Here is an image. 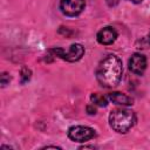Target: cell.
<instances>
[{
	"label": "cell",
	"mask_w": 150,
	"mask_h": 150,
	"mask_svg": "<svg viewBox=\"0 0 150 150\" xmlns=\"http://www.w3.org/2000/svg\"><path fill=\"white\" fill-rule=\"evenodd\" d=\"M49 53H52L53 56H57L68 62H75V61H79L83 56L84 48L80 43H74L67 50H64L62 48H52V49H49Z\"/></svg>",
	"instance_id": "obj_3"
},
{
	"label": "cell",
	"mask_w": 150,
	"mask_h": 150,
	"mask_svg": "<svg viewBox=\"0 0 150 150\" xmlns=\"http://www.w3.org/2000/svg\"><path fill=\"white\" fill-rule=\"evenodd\" d=\"M9 81H11L9 75H8L7 73H2L1 76H0V83H1V86H2V87L7 86V84L9 83Z\"/></svg>",
	"instance_id": "obj_11"
},
{
	"label": "cell",
	"mask_w": 150,
	"mask_h": 150,
	"mask_svg": "<svg viewBox=\"0 0 150 150\" xmlns=\"http://www.w3.org/2000/svg\"><path fill=\"white\" fill-rule=\"evenodd\" d=\"M84 0H61L60 8L61 12L67 16H76L84 9Z\"/></svg>",
	"instance_id": "obj_5"
},
{
	"label": "cell",
	"mask_w": 150,
	"mask_h": 150,
	"mask_svg": "<svg viewBox=\"0 0 150 150\" xmlns=\"http://www.w3.org/2000/svg\"><path fill=\"white\" fill-rule=\"evenodd\" d=\"M128 1H130V2H132V4H141L143 0H128Z\"/></svg>",
	"instance_id": "obj_14"
},
{
	"label": "cell",
	"mask_w": 150,
	"mask_h": 150,
	"mask_svg": "<svg viewBox=\"0 0 150 150\" xmlns=\"http://www.w3.org/2000/svg\"><path fill=\"white\" fill-rule=\"evenodd\" d=\"M117 38V32L112 27H104L97 33V41L101 45H111Z\"/></svg>",
	"instance_id": "obj_7"
},
{
	"label": "cell",
	"mask_w": 150,
	"mask_h": 150,
	"mask_svg": "<svg viewBox=\"0 0 150 150\" xmlns=\"http://www.w3.org/2000/svg\"><path fill=\"white\" fill-rule=\"evenodd\" d=\"M149 42H150V34H149Z\"/></svg>",
	"instance_id": "obj_15"
},
{
	"label": "cell",
	"mask_w": 150,
	"mask_h": 150,
	"mask_svg": "<svg viewBox=\"0 0 150 150\" xmlns=\"http://www.w3.org/2000/svg\"><path fill=\"white\" fill-rule=\"evenodd\" d=\"M30 77H32V71H30V69L27 68V67H23V68L21 69V73H20V82H21L22 84H25V83H27V82L30 80Z\"/></svg>",
	"instance_id": "obj_10"
},
{
	"label": "cell",
	"mask_w": 150,
	"mask_h": 150,
	"mask_svg": "<svg viewBox=\"0 0 150 150\" xmlns=\"http://www.w3.org/2000/svg\"><path fill=\"white\" fill-rule=\"evenodd\" d=\"M123 67L122 61L116 55L105 56L96 69V79L98 83L104 88H114L116 87L122 79Z\"/></svg>",
	"instance_id": "obj_1"
},
{
	"label": "cell",
	"mask_w": 150,
	"mask_h": 150,
	"mask_svg": "<svg viewBox=\"0 0 150 150\" xmlns=\"http://www.w3.org/2000/svg\"><path fill=\"white\" fill-rule=\"evenodd\" d=\"M146 68V59L142 54H134L129 60V69L137 75H142Z\"/></svg>",
	"instance_id": "obj_6"
},
{
	"label": "cell",
	"mask_w": 150,
	"mask_h": 150,
	"mask_svg": "<svg viewBox=\"0 0 150 150\" xmlns=\"http://www.w3.org/2000/svg\"><path fill=\"white\" fill-rule=\"evenodd\" d=\"M68 137L74 142L84 143L95 137V130L89 127H84V125H75V127L69 128Z\"/></svg>",
	"instance_id": "obj_4"
},
{
	"label": "cell",
	"mask_w": 150,
	"mask_h": 150,
	"mask_svg": "<svg viewBox=\"0 0 150 150\" xmlns=\"http://www.w3.org/2000/svg\"><path fill=\"white\" fill-rule=\"evenodd\" d=\"M108 100L115 104H118V105H131L132 104V98L129 97L128 95L123 94V93H120V91H114V93H110L108 95Z\"/></svg>",
	"instance_id": "obj_8"
},
{
	"label": "cell",
	"mask_w": 150,
	"mask_h": 150,
	"mask_svg": "<svg viewBox=\"0 0 150 150\" xmlns=\"http://www.w3.org/2000/svg\"><path fill=\"white\" fill-rule=\"evenodd\" d=\"M135 122H136L135 112L130 109L118 108L112 110L109 115L110 127L120 134H124L129 131L134 127Z\"/></svg>",
	"instance_id": "obj_2"
},
{
	"label": "cell",
	"mask_w": 150,
	"mask_h": 150,
	"mask_svg": "<svg viewBox=\"0 0 150 150\" xmlns=\"http://www.w3.org/2000/svg\"><path fill=\"white\" fill-rule=\"evenodd\" d=\"M90 100H91V102H93L95 105H98V107H105V105L108 104L107 97L103 96V95H101V94H98V93L91 94Z\"/></svg>",
	"instance_id": "obj_9"
},
{
	"label": "cell",
	"mask_w": 150,
	"mask_h": 150,
	"mask_svg": "<svg viewBox=\"0 0 150 150\" xmlns=\"http://www.w3.org/2000/svg\"><path fill=\"white\" fill-rule=\"evenodd\" d=\"M87 112H88L89 115H95V114H96V108L94 107V103L87 105Z\"/></svg>",
	"instance_id": "obj_12"
},
{
	"label": "cell",
	"mask_w": 150,
	"mask_h": 150,
	"mask_svg": "<svg viewBox=\"0 0 150 150\" xmlns=\"http://www.w3.org/2000/svg\"><path fill=\"white\" fill-rule=\"evenodd\" d=\"M105 1H107L109 7H114V6H116L120 2V0H105Z\"/></svg>",
	"instance_id": "obj_13"
}]
</instances>
